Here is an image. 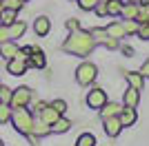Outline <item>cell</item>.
<instances>
[{
  "label": "cell",
  "instance_id": "6da1fadb",
  "mask_svg": "<svg viewBox=\"0 0 149 146\" xmlns=\"http://www.w3.org/2000/svg\"><path fill=\"white\" fill-rule=\"evenodd\" d=\"M62 49H65L67 53L85 58V55H89L93 49H96V40H93V36L89 31L78 29V31H71V33H69V38L62 42Z\"/></svg>",
  "mask_w": 149,
  "mask_h": 146
},
{
  "label": "cell",
  "instance_id": "7a4b0ae2",
  "mask_svg": "<svg viewBox=\"0 0 149 146\" xmlns=\"http://www.w3.org/2000/svg\"><path fill=\"white\" fill-rule=\"evenodd\" d=\"M11 122H13V128H16L18 133L29 135L31 128H33V113L27 111V106H22V109H13Z\"/></svg>",
  "mask_w": 149,
  "mask_h": 146
},
{
  "label": "cell",
  "instance_id": "3957f363",
  "mask_svg": "<svg viewBox=\"0 0 149 146\" xmlns=\"http://www.w3.org/2000/svg\"><path fill=\"white\" fill-rule=\"evenodd\" d=\"M96 78H98V67L91 64V62H82L80 67L76 69V80H78L80 86H89Z\"/></svg>",
  "mask_w": 149,
  "mask_h": 146
},
{
  "label": "cell",
  "instance_id": "277c9868",
  "mask_svg": "<svg viewBox=\"0 0 149 146\" xmlns=\"http://www.w3.org/2000/svg\"><path fill=\"white\" fill-rule=\"evenodd\" d=\"M31 97H33V93H31L29 86H18V89L13 91V95H11V109H22V106H29Z\"/></svg>",
  "mask_w": 149,
  "mask_h": 146
},
{
  "label": "cell",
  "instance_id": "5b68a950",
  "mask_svg": "<svg viewBox=\"0 0 149 146\" xmlns=\"http://www.w3.org/2000/svg\"><path fill=\"white\" fill-rule=\"evenodd\" d=\"M105 104H107V91L105 89H91V91L87 93V106L89 109L100 111Z\"/></svg>",
  "mask_w": 149,
  "mask_h": 146
},
{
  "label": "cell",
  "instance_id": "8992f818",
  "mask_svg": "<svg viewBox=\"0 0 149 146\" xmlns=\"http://www.w3.org/2000/svg\"><path fill=\"white\" fill-rule=\"evenodd\" d=\"M89 33L93 36V40H96V42L105 44L107 49H118V40H116V38H111L105 29H91Z\"/></svg>",
  "mask_w": 149,
  "mask_h": 146
},
{
  "label": "cell",
  "instance_id": "52a82bcc",
  "mask_svg": "<svg viewBox=\"0 0 149 146\" xmlns=\"http://www.w3.org/2000/svg\"><path fill=\"white\" fill-rule=\"evenodd\" d=\"M102 124H105V133L109 135V137H118V133L123 131V124H120L118 115L105 117V120H102Z\"/></svg>",
  "mask_w": 149,
  "mask_h": 146
},
{
  "label": "cell",
  "instance_id": "ba28073f",
  "mask_svg": "<svg viewBox=\"0 0 149 146\" xmlns=\"http://www.w3.org/2000/svg\"><path fill=\"white\" fill-rule=\"evenodd\" d=\"M118 120H120V124H123V126H134V124H136V120H138L136 109H134V106H125V109H120Z\"/></svg>",
  "mask_w": 149,
  "mask_h": 146
},
{
  "label": "cell",
  "instance_id": "9c48e42d",
  "mask_svg": "<svg viewBox=\"0 0 149 146\" xmlns=\"http://www.w3.org/2000/svg\"><path fill=\"white\" fill-rule=\"evenodd\" d=\"M29 64L25 60H20V58H11V60H7V71L11 73V75H25Z\"/></svg>",
  "mask_w": 149,
  "mask_h": 146
},
{
  "label": "cell",
  "instance_id": "30bf717a",
  "mask_svg": "<svg viewBox=\"0 0 149 146\" xmlns=\"http://www.w3.org/2000/svg\"><path fill=\"white\" fill-rule=\"evenodd\" d=\"M20 51V47L13 40H7V42H0V58L2 60H11V58H16Z\"/></svg>",
  "mask_w": 149,
  "mask_h": 146
},
{
  "label": "cell",
  "instance_id": "8fae6325",
  "mask_svg": "<svg viewBox=\"0 0 149 146\" xmlns=\"http://www.w3.org/2000/svg\"><path fill=\"white\" fill-rule=\"evenodd\" d=\"M49 133H51V126H49V124H47L40 115L33 117V128H31V135H36V137H45V135H49Z\"/></svg>",
  "mask_w": 149,
  "mask_h": 146
},
{
  "label": "cell",
  "instance_id": "7c38bea8",
  "mask_svg": "<svg viewBox=\"0 0 149 146\" xmlns=\"http://www.w3.org/2000/svg\"><path fill=\"white\" fill-rule=\"evenodd\" d=\"M9 40H18V38H22L25 36V31H27V24L22 22V20H13L9 27Z\"/></svg>",
  "mask_w": 149,
  "mask_h": 146
},
{
  "label": "cell",
  "instance_id": "4fadbf2b",
  "mask_svg": "<svg viewBox=\"0 0 149 146\" xmlns=\"http://www.w3.org/2000/svg\"><path fill=\"white\" fill-rule=\"evenodd\" d=\"M105 31H107L111 38H116V40H120V38L127 36V33H125V27H123V20H113V22H109V24L105 27Z\"/></svg>",
  "mask_w": 149,
  "mask_h": 146
},
{
  "label": "cell",
  "instance_id": "5bb4252c",
  "mask_svg": "<svg viewBox=\"0 0 149 146\" xmlns=\"http://www.w3.org/2000/svg\"><path fill=\"white\" fill-rule=\"evenodd\" d=\"M49 29H51V22H49L47 16H38V18L33 20V31H36L38 36H47Z\"/></svg>",
  "mask_w": 149,
  "mask_h": 146
},
{
  "label": "cell",
  "instance_id": "9a60e30c",
  "mask_svg": "<svg viewBox=\"0 0 149 146\" xmlns=\"http://www.w3.org/2000/svg\"><path fill=\"white\" fill-rule=\"evenodd\" d=\"M123 102H125V106H134V109H136L138 102H140V91L134 89V86H129V89L125 91V95H123Z\"/></svg>",
  "mask_w": 149,
  "mask_h": 146
},
{
  "label": "cell",
  "instance_id": "2e32d148",
  "mask_svg": "<svg viewBox=\"0 0 149 146\" xmlns=\"http://www.w3.org/2000/svg\"><path fill=\"white\" fill-rule=\"evenodd\" d=\"M125 78H127V82H129V86H134V89H138V91H143V84H145V78L140 75V71H123Z\"/></svg>",
  "mask_w": 149,
  "mask_h": 146
},
{
  "label": "cell",
  "instance_id": "e0dca14e",
  "mask_svg": "<svg viewBox=\"0 0 149 146\" xmlns=\"http://www.w3.org/2000/svg\"><path fill=\"white\" fill-rule=\"evenodd\" d=\"M136 13H138V5H136V2H127V0H123L120 18H123V20H136Z\"/></svg>",
  "mask_w": 149,
  "mask_h": 146
},
{
  "label": "cell",
  "instance_id": "ac0fdd59",
  "mask_svg": "<svg viewBox=\"0 0 149 146\" xmlns=\"http://www.w3.org/2000/svg\"><path fill=\"white\" fill-rule=\"evenodd\" d=\"M27 64H29V67H33V69H45L47 58H45V53L40 51V49H36V51L29 55V62H27Z\"/></svg>",
  "mask_w": 149,
  "mask_h": 146
},
{
  "label": "cell",
  "instance_id": "d6986e66",
  "mask_svg": "<svg viewBox=\"0 0 149 146\" xmlns=\"http://www.w3.org/2000/svg\"><path fill=\"white\" fill-rule=\"evenodd\" d=\"M38 115H40V117H42V120H45V122H47V124H49V126H51V124H54V122H56L58 117H60V113H58V111L54 109L51 104H47V106H45V109L40 111Z\"/></svg>",
  "mask_w": 149,
  "mask_h": 146
},
{
  "label": "cell",
  "instance_id": "ffe728a7",
  "mask_svg": "<svg viewBox=\"0 0 149 146\" xmlns=\"http://www.w3.org/2000/svg\"><path fill=\"white\" fill-rule=\"evenodd\" d=\"M118 113H120V106L116 102H109V100H107V104L100 109V117H102V120H105V117H111V115H118Z\"/></svg>",
  "mask_w": 149,
  "mask_h": 146
},
{
  "label": "cell",
  "instance_id": "44dd1931",
  "mask_svg": "<svg viewBox=\"0 0 149 146\" xmlns=\"http://www.w3.org/2000/svg\"><path fill=\"white\" fill-rule=\"evenodd\" d=\"M69 128H71V122L65 120V117L60 115L56 122H54V124H51V133H67Z\"/></svg>",
  "mask_w": 149,
  "mask_h": 146
},
{
  "label": "cell",
  "instance_id": "7402d4cb",
  "mask_svg": "<svg viewBox=\"0 0 149 146\" xmlns=\"http://www.w3.org/2000/svg\"><path fill=\"white\" fill-rule=\"evenodd\" d=\"M11 104L9 102H0V124H7V122H11Z\"/></svg>",
  "mask_w": 149,
  "mask_h": 146
},
{
  "label": "cell",
  "instance_id": "603a6c76",
  "mask_svg": "<svg viewBox=\"0 0 149 146\" xmlns=\"http://www.w3.org/2000/svg\"><path fill=\"white\" fill-rule=\"evenodd\" d=\"M136 20H138V24H143V22H149V2H140V5H138V13H136Z\"/></svg>",
  "mask_w": 149,
  "mask_h": 146
},
{
  "label": "cell",
  "instance_id": "cb8c5ba5",
  "mask_svg": "<svg viewBox=\"0 0 149 146\" xmlns=\"http://www.w3.org/2000/svg\"><path fill=\"white\" fill-rule=\"evenodd\" d=\"M13 20H16V11L13 9H0V24L9 27Z\"/></svg>",
  "mask_w": 149,
  "mask_h": 146
},
{
  "label": "cell",
  "instance_id": "d4e9b609",
  "mask_svg": "<svg viewBox=\"0 0 149 146\" xmlns=\"http://www.w3.org/2000/svg\"><path fill=\"white\" fill-rule=\"evenodd\" d=\"M123 11V0H107V13L109 16H120Z\"/></svg>",
  "mask_w": 149,
  "mask_h": 146
},
{
  "label": "cell",
  "instance_id": "484cf974",
  "mask_svg": "<svg viewBox=\"0 0 149 146\" xmlns=\"http://www.w3.org/2000/svg\"><path fill=\"white\" fill-rule=\"evenodd\" d=\"M25 5V0H0V9H13V11H18L22 9Z\"/></svg>",
  "mask_w": 149,
  "mask_h": 146
},
{
  "label": "cell",
  "instance_id": "4316f807",
  "mask_svg": "<svg viewBox=\"0 0 149 146\" xmlns=\"http://www.w3.org/2000/svg\"><path fill=\"white\" fill-rule=\"evenodd\" d=\"M96 144V137L91 133H82L78 140H76V146H93Z\"/></svg>",
  "mask_w": 149,
  "mask_h": 146
},
{
  "label": "cell",
  "instance_id": "83f0119b",
  "mask_svg": "<svg viewBox=\"0 0 149 146\" xmlns=\"http://www.w3.org/2000/svg\"><path fill=\"white\" fill-rule=\"evenodd\" d=\"M123 27H125V33H127V36H134L138 31V20H123Z\"/></svg>",
  "mask_w": 149,
  "mask_h": 146
},
{
  "label": "cell",
  "instance_id": "f1b7e54d",
  "mask_svg": "<svg viewBox=\"0 0 149 146\" xmlns=\"http://www.w3.org/2000/svg\"><path fill=\"white\" fill-rule=\"evenodd\" d=\"M98 2H100V0H78V7H80L82 11H93Z\"/></svg>",
  "mask_w": 149,
  "mask_h": 146
},
{
  "label": "cell",
  "instance_id": "f546056e",
  "mask_svg": "<svg viewBox=\"0 0 149 146\" xmlns=\"http://www.w3.org/2000/svg\"><path fill=\"white\" fill-rule=\"evenodd\" d=\"M11 95H13L11 89H7V86H0V102H9V104H11Z\"/></svg>",
  "mask_w": 149,
  "mask_h": 146
},
{
  "label": "cell",
  "instance_id": "4dcf8cb0",
  "mask_svg": "<svg viewBox=\"0 0 149 146\" xmlns=\"http://www.w3.org/2000/svg\"><path fill=\"white\" fill-rule=\"evenodd\" d=\"M138 38H143V40H149V22H143V24H138Z\"/></svg>",
  "mask_w": 149,
  "mask_h": 146
},
{
  "label": "cell",
  "instance_id": "1f68e13d",
  "mask_svg": "<svg viewBox=\"0 0 149 146\" xmlns=\"http://www.w3.org/2000/svg\"><path fill=\"white\" fill-rule=\"evenodd\" d=\"M93 11H96V16H100V18H102V16H109V13H107V0H100Z\"/></svg>",
  "mask_w": 149,
  "mask_h": 146
},
{
  "label": "cell",
  "instance_id": "d6a6232c",
  "mask_svg": "<svg viewBox=\"0 0 149 146\" xmlns=\"http://www.w3.org/2000/svg\"><path fill=\"white\" fill-rule=\"evenodd\" d=\"M51 106H54V109H56L60 115L67 111V102H65V100H54V102H51Z\"/></svg>",
  "mask_w": 149,
  "mask_h": 146
},
{
  "label": "cell",
  "instance_id": "836d02e7",
  "mask_svg": "<svg viewBox=\"0 0 149 146\" xmlns=\"http://www.w3.org/2000/svg\"><path fill=\"white\" fill-rule=\"evenodd\" d=\"M67 29H69V31H78V29H80L78 20H76V18H69V20H67Z\"/></svg>",
  "mask_w": 149,
  "mask_h": 146
},
{
  "label": "cell",
  "instance_id": "e575fe53",
  "mask_svg": "<svg viewBox=\"0 0 149 146\" xmlns=\"http://www.w3.org/2000/svg\"><path fill=\"white\" fill-rule=\"evenodd\" d=\"M7 40H9V29L5 24H0V42H7Z\"/></svg>",
  "mask_w": 149,
  "mask_h": 146
},
{
  "label": "cell",
  "instance_id": "d590c367",
  "mask_svg": "<svg viewBox=\"0 0 149 146\" xmlns=\"http://www.w3.org/2000/svg\"><path fill=\"white\" fill-rule=\"evenodd\" d=\"M138 71H140V75H143V78H149V60H145V64L138 69Z\"/></svg>",
  "mask_w": 149,
  "mask_h": 146
},
{
  "label": "cell",
  "instance_id": "8d00e7d4",
  "mask_svg": "<svg viewBox=\"0 0 149 146\" xmlns=\"http://www.w3.org/2000/svg\"><path fill=\"white\" fill-rule=\"evenodd\" d=\"M45 106H47L45 102H36V104H33V113H40V111H42Z\"/></svg>",
  "mask_w": 149,
  "mask_h": 146
},
{
  "label": "cell",
  "instance_id": "74e56055",
  "mask_svg": "<svg viewBox=\"0 0 149 146\" xmlns=\"http://www.w3.org/2000/svg\"><path fill=\"white\" fill-rule=\"evenodd\" d=\"M123 51H125V53H127V55H134V49H131V47H125Z\"/></svg>",
  "mask_w": 149,
  "mask_h": 146
},
{
  "label": "cell",
  "instance_id": "f35d334b",
  "mask_svg": "<svg viewBox=\"0 0 149 146\" xmlns=\"http://www.w3.org/2000/svg\"><path fill=\"white\" fill-rule=\"evenodd\" d=\"M127 2H136V5H140V2H143V0H127Z\"/></svg>",
  "mask_w": 149,
  "mask_h": 146
},
{
  "label": "cell",
  "instance_id": "ab89813d",
  "mask_svg": "<svg viewBox=\"0 0 149 146\" xmlns=\"http://www.w3.org/2000/svg\"><path fill=\"white\" fill-rule=\"evenodd\" d=\"M0 146H2V140H0Z\"/></svg>",
  "mask_w": 149,
  "mask_h": 146
},
{
  "label": "cell",
  "instance_id": "60d3db41",
  "mask_svg": "<svg viewBox=\"0 0 149 146\" xmlns=\"http://www.w3.org/2000/svg\"><path fill=\"white\" fill-rule=\"evenodd\" d=\"M25 2H29V0H25Z\"/></svg>",
  "mask_w": 149,
  "mask_h": 146
},
{
  "label": "cell",
  "instance_id": "b9f144b4",
  "mask_svg": "<svg viewBox=\"0 0 149 146\" xmlns=\"http://www.w3.org/2000/svg\"><path fill=\"white\" fill-rule=\"evenodd\" d=\"M0 86H2V84H0Z\"/></svg>",
  "mask_w": 149,
  "mask_h": 146
}]
</instances>
